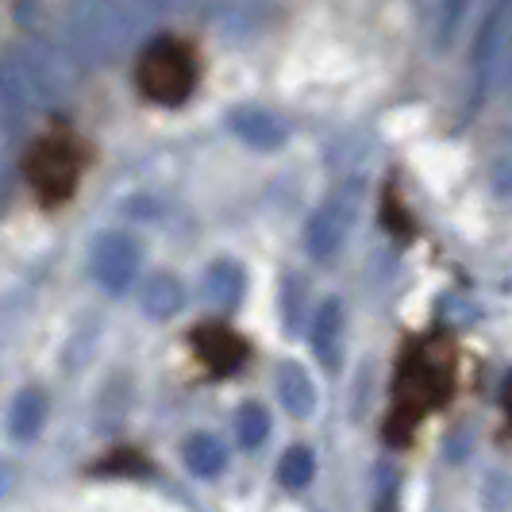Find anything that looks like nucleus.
Wrapping results in <instances>:
<instances>
[{
    "instance_id": "nucleus-2",
    "label": "nucleus",
    "mask_w": 512,
    "mask_h": 512,
    "mask_svg": "<svg viewBox=\"0 0 512 512\" xmlns=\"http://www.w3.org/2000/svg\"><path fill=\"white\" fill-rule=\"evenodd\" d=\"M201 81V54L181 35H162L154 39L135 62V85L151 104H185L189 93Z\"/></svg>"
},
{
    "instance_id": "nucleus-1",
    "label": "nucleus",
    "mask_w": 512,
    "mask_h": 512,
    "mask_svg": "<svg viewBox=\"0 0 512 512\" xmlns=\"http://www.w3.org/2000/svg\"><path fill=\"white\" fill-rule=\"evenodd\" d=\"M89 143L70 128L43 131L24 154V178L31 193L39 197V205L58 208L77 193V185L89 170Z\"/></svg>"
},
{
    "instance_id": "nucleus-6",
    "label": "nucleus",
    "mask_w": 512,
    "mask_h": 512,
    "mask_svg": "<svg viewBox=\"0 0 512 512\" xmlns=\"http://www.w3.org/2000/svg\"><path fill=\"white\" fill-rule=\"evenodd\" d=\"M339 324H343V316H339V305H324L320 312V320H316V351H320V359L324 362H339Z\"/></svg>"
},
{
    "instance_id": "nucleus-5",
    "label": "nucleus",
    "mask_w": 512,
    "mask_h": 512,
    "mask_svg": "<svg viewBox=\"0 0 512 512\" xmlns=\"http://www.w3.org/2000/svg\"><path fill=\"white\" fill-rule=\"evenodd\" d=\"M347 228H351V208L343 205V201H335L328 205L320 216H316V224L308 231V243H312V251L316 255H332L335 247L347 239Z\"/></svg>"
},
{
    "instance_id": "nucleus-11",
    "label": "nucleus",
    "mask_w": 512,
    "mask_h": 512,
    "mask_svg": "<svg viewBox=\"0 0 512 512\" xmlns=\"http://www.w3.org/2000/svg\"><path fill=\"white\" fill-rule=\"evenodd\" d=\"M505 412H509V420H512V378L505 382Z\"/></svg>"
},
{
    "instance_id": "nucleus-7",
    "label": "nucleus",
    "mask_w": 512,
    "mask_h": 512,
    "mask_svg": "<svg viewBox=\"0 0 512 512\" xmlns=\"http://www.w3.org/2000/svg\"><path fill=\"white\" fill-rule=\"evenodd\" d=\"M282 393H285V405L293 412H308L312 409V385L305 382V374L293 366V370H285V382H282Z\"/></svg>"
},
{
    "instance_id": "nucleus-4",
    "label": "nucleus",
    "mask_w": 512,
    "mask_h": 512,
    "mask_svg": "<svg viewBox=\"0 0 512 512\" xmlns=\"http://www.w3.org/2000/svg\"><path fill=\"white\" fill-rule=\"evenodd\" d=\"M193 351H197V359L205 362L212 374H235L243 362H247V339L239 332H231L228 324H216V320H208L201 328H193Z\"/></svg>"
},
{
    "instance_id": "nucleus-8",
    "label": "nucleus",
    "mask_w": 512,
    "mask_h": 512,
    "mask_svg": "<svg viewBox=\"0 0 512 512\" xmlns=\"http://www.w3.org/2000/svg\"><path fill=\"white\" fill-rule=\"evenodd\" d=\"M282 478L289 486H305L308 478H312V459H308V451H289V455H285Z\"/></svg>"
},
{
    "instance_id": "nucleus-10",
    "label": "nucleus",
    "mask_w": 512,
    "mask_h": 512,
    "mask_svg": "<svg viewBox=\"0 0 512 512\" xmlns=\"http://www.w3.org/2000/svg\"><path fill=\"white\" fill-rule=\"evenodd\" d=\"M489 185L497 197H512V154H501L489 170Z\"/></svg>"
},
{
    "instance_id": "nucleus-9",
    "label": "nucleus",
    "mask_w": 512,
    "mask_h": 512,
    "mask_svg": "<svg viewBox=\"0 0 512 512\" xmlns=\"http://www.w3.org/2000/svg\"><path fill=\"white\" fill-rule=\"evenodd\" d=\"M462 16V4H439V24H436V47H451V39H455V24H459Z\"/></svg>"
},
{
    "instance_id": "nucleus-3",
    "label": "nucleus",
    "mask_w": 512,
    "mask_h": 512,
    "mask_svg": "<svg viewBox=\"0 0 512 512\" xmlns=\"http://www.w3.org/2000/svg\"><path fill=\"white\" fill-rule=\"evenodd\" d=\"M509 31H512V8L509 4H497L489 8L486 24L478 31V43H474V74H478V101L486 93L489 85L497 81L501 74V58H505V43H509Z\"/></svg>"
}]
</instances>
